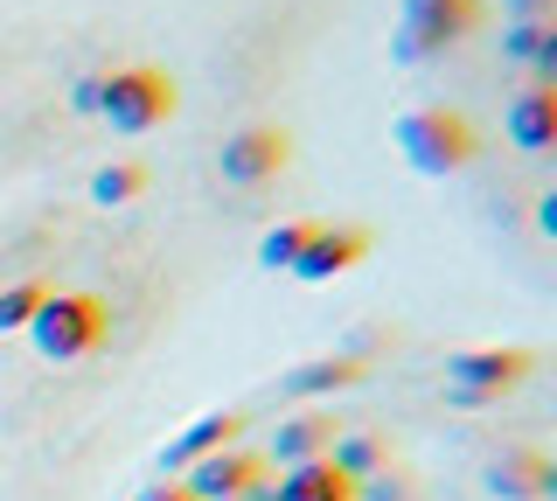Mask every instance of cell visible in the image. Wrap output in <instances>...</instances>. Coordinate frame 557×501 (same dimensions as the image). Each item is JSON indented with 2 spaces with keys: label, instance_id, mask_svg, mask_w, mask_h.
Segmentation results:
<instances>
[{
  "label": "cell",
  "instance_id": "obj_15",
  "mask_svg": "<svg viewBox=\"0 0 557 501\" xmlns=\"http://www.w3.org/2000/svg\"><path fill=\"white\" fill-rule=\"evenodd\" d=\"M376 460H383V446L370 439V431H335V446H327V466L348 474V480H370Z\"/></svg>",
  "mask_w": 557,
  "mask_h": 501
},
{
  "label": "cell",
  "instance_id": "obj_14",
  "mask_svg": "<svg viewBox=\"0 0 557 501\" xmlns=\"http://www.w3.org/2000/svg\"><path fill=\"white\" fill-rule=\"evenodd\" d=\"M327 446H335V418H321V411H300V418H278V431H272V460H278V466L327 460Z\"/></svg>",
  "mask_w": 557,
  "mask_h": 501
},
{
  "label": "cell",
  "instance_id": "obj_20",
  "mask_svg": "<svg viewBox=\"0 0 557 501\" xmlns=\"http://www.w3.org/2000/svg\"><path fill=\"white\" fill-rule=\"evenodd\" d=\"M139 501H196L188 488H161V494H139Z\"/></svg>",
  "mask_w": 557,
  "mask_h": 501
},
{
  "label": "cell",
  "instance_id": "obj_13",
  "mask_svg": "<svg viewBox=\"0 0 557 501\" xmlns=\"http://www.w3.org/2000/svg\"><path fill=\"white\" fill-rule=\"evenodd\" d=\"M370 376V362H362V349H342V355H321V362H300V370L286 376V397H327V390H348Z\"/></svg>",
  "mask_w": 557,
  "mask_h": 501
},
{
  "label": "cell",
  "instance_id": "obj_11",
  "mask_svg": "<svg viewBox=\"0 0 557 501\" xmlns=\"http://www.w3.org/2000/svg\"><path fill=\"white\" fill-rule=\"evenodd\" d=\"M487 488H495L502 501H544V494L557 488V474H550V460H544V453L516 446V453H502L495 466H487Z\"/></svg>",
  "mask_w": 557,
  "mask_h": 501
},
{
  "label": "cell",
  "instance_id": "obj_8",
  "mask_svg": "<svg viewBox=\"0 0 557 501\" xmlns=\"http://www.w3.org/2000/svg\"><path fill=\"white\" fill-rule=\"evenodd\" d=\"M286 133L278 126H244L231 147H223V181L231 188H258V181H272L278 167H286Z\"/></svg>",
  "mask_w": 557,
  "mask_h": 501
},
{
  "label": "cell",
  "instance_id": "obj_3",
  "mask_svg": "<svg viewBox=\"0 0 557 501\" xmlns=\"http://www.w3.org/2000/svg\"><path fill=\"white\" fill-rule=\"evenodd\" d=\"M397 147H405V161L418 175H460V167L474 161V126H467L460 112H446V105L405 112L397 118Z\"/></svg>",
  "mask_w": 557,
  "mask_h": 501
},
{
  "label": "cell",
  "instance_id": "obj_5",
  "mask_svg": "<svg viewBox=\"0 0 557 501\" xmlns=\"http://www.w3.org/2000/svg\"><path fill=\"white\" fill-rule=\"evenodd\" d=\"M481 28V0H405V28H397L391 57L397 63H425L440 49L467 42Z\"/></svg>",
  "mask_w": 557,
  "mask_h": 501
},
{
  "label": "cell",
  "instance_id": "obj_12",
  "mask_svg": "<svg viewBox=\"0 0 557 501\" xmlns=\"http://www.w3.org/2000/svg\"><path fill=\"white\" fill-rule=\"evenodd\" d=\"M272 501H356V480L335 474L327 460H300V466H278Z\"/></svg>",
  "mask_w": 557,
  "mask_h": 501
},
{
  "label": "cell",
  "instance_id": "obj_21",
  "mask_svg": "<svg viewBox=\"0 0 557 501\" xmlns=\"http://www.w3.org/2000/svg\"><path fill=\"white\" fill-rule=\"evenodd\" d=\"M237 501H272V488H265V480H258V488H244Z\"/></svg>",
  "mask_w": 557,
  "mask_h": 501
},
{
  "label": "cell",
  "instance_id": "obj_19",
  "mask_svg": "<svg viewBox=\"0 0 557 501\" xmlns=\"http://www.w3.org/2000/svg\"><path fill=\"white\" fill-rule=\"evenodd\" d=\"M70 105H77V112H98V77H84L77 91H70Z\"/></svg>",
  "mask_w": 557,
  "mask_h": 501
},
{
  "label": "cell",
  "instance_id": "obj_6",
  "mask_svg": "<svg viewBox=\"0 0 557 501\" xmlns=\"http://www.w3.org/2000/svg\"><path fill=\"white\" fill-rule=\"evenodd\" d=\"M356 258H370V230H356V223H313L307 230V245L300 258H293V279H307V286H327L335 272H348Z\"/></svg>",
  "mask_w": 557,
  "mask_h": 501
},
{
  "label": "cell",
  "instance_id": "obj_17",
  "mask_svg": "<svg viewBox=\"0 0 557 501\" xmlns=\"http://www.w3.org/2000/svg\"><path fill=\"white\" fill-rule=\"evenodd\" d=\"M307 230H313V223H278V230H265V237H258V265H272V272H293V258H300Z\"/></svg>",
  "mask_w": 557,
  "mask_h": 501
},
{
  "label": "cell",
  "instance_id": "obj_4",
  "mask_svg": "<svg viewBox=\"0 0 557 501\" xmlns=\"http://www.w3.org/2000/svg\"><path fill=\"white\" fill-rule=\"evenodd\" d=\"M98 112L112 118V133H153L174 118V84L161 71H147V63L112 71V77H98Z\"/></svg>",
  "mask_w": 557,
  "mask_h": 501
},
{
  "label": "cell",
  "instance_id": "obj_9",
  "mask_svg": "<svg viewBox=\"0 0 557 501\" xmlns=\"http://www.w3.org/2000/svg\"><path fill=\"white\" fill-rule=\"evenodd\" d=\"M237 431H244L237 411H202V418L188 425L182 439H168V446H161V466H168V474H182V466H196V460H209V453H223Z\"/></svg>",
  "mask_w": 557,
  "mask_h": 501
},
{
  "label": "cell",
  "instance_id": "obj_16",
  "mask_svg": "<svg viewBox=\"0 0 557 501\" xmlns=\"http://www.w3.org/2000/svg\"><path fill=\"white\" fill-rule=\"evenodd\" d=\"M139 188H147V167L139 161H112L91 175V202H104V210H119V202H133Z\"/></svg>",
  "mask_w": 557,
  "mask_h": 501
},
{
  "label": "cell",
  "instance_id": "obj_1",
  "mask_svg": "<svg viewBox=\"0 0 557 501\" xmlns=\"http://www.w3.org/2000/svg\"><path fill=\"white\" fill-rule=\"evenodd\" d=\"M104 327H112V314H104L98 292H49L28 321V341L42 362H77L104 341Z\"/></svg>",
  "mask_w": 557,
  "mask_h": 501
},
{
  "label": "cell",
  "instance_id": "obj_18",
  "mask_svg": "<svg viewBox=\"0 0 557 501\" xmlns=\"http://www.w3.org/2000/svg\"><path fill=\"white\" fill-rule=\"evenodd\" d=\"M49 300V286H35V279H22V286H8L0 292V335H14V327H28L35 321V306Z\"/></svg>",
  "mask_w": 557,
  "mask_h": 501
},
{
  "label": "cell",
  "instance_id": "obj_2",
  "mask_svg": "<svg viewBox=\"0 0 557 501\" xmlns=\"http://www.w3.org/2000/svg\"><path fill=\"white\" fill-rule=\"evenodd\" d=\"M530 370H536L530 349H467V355L446 362L440 397H446L453 411H487V404H502V397H509Z\"/></svg>",
  "mask_w": 557,
  "mask_h": 501
},
{
  "label": "cell",
  "instance_id": "obj_10",
  "mask_svg": "<svg viewBox=\"0 0 557 501\" xmlns=\"http://www.w3.org/2000/svg\"><path fill=\"white\" fill-rule=\"evenodd\" d=\"M509 140L522 153H550L557 147V84H530L509 105Z\"/></svg>",
  "mask_w": 557,
  "mask_h": 501
},
{
  "label": "cell",
  "instance_id": "obj_7",
  "mask_svg": "<svg viewBox=\"0 0 557 501\" xmlns=\"http://www.w3.org/2000/svg\"><path fill=\"white\" fill-rule=\"evenodd\" d=\"M182 474H188L182 488L196 494V501H237L244 488H258V480H265V460H258V453H237V446H223V453L182 466Z\"/></svg>",
  "mask_w": 557,
  "mask_h": 501
}]
</instances>
